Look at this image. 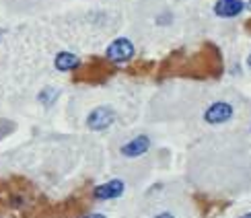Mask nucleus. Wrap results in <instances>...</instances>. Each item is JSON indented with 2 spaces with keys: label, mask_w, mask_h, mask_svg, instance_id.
<instances>
[{
  "label": "nucleus",
  "mask_w": 251,
  "mask_h": 218,
  "mask_svg": "<svg viewBox=\"0 0 251 218\" xmlns=\"http://www.w3.org/2000/svg\"><path fill=\"white\" fill-rule=\"evenodd\" d=\"M116 118H118L116 111L109 105H99L87 116V128L91 132H103L116 123Z\"/></svg>",
  "instance_id": "f257e3e1"
},
{
  "label": "nucleus",
  "mask_w": 251,
  "mask_h": 218,
  "mask_svg": "<svg viewBox=\"0 0 251 218\" xmlns=\"http://www.w3.org/2000/svg\"><path fill=\"white\" fill-rule=\"evenodd\" d=\"M136 54V49H134V44L128 39V37H118V39H113L107 51H105V56L109 62H116V64H124V62H130Z\"/></svg>",
  "instance_id": "f03ea898"
},
{
  "label": "nucleus",
  "mask_w": 251,
  "mask_h": 218,
  "mask_svg": "<svg viewBox=\"0 0 251 218\" xmlns=\"http://www.w3.org/2000/svg\"><path fill=\"white\" fill-rule=\"evenodd\" d=\"M233 116H235V107L228 101H214L204 111V121L210 123V126H221V123L231 121Z\"/></svg>",
  "instance_id": "7ed1b4c3"
},
{
  "label": "nucleus",
  "mask_w": 251,
  "mask_h": 218,
  "mask_svg": "<svg viewBox=\"0 0 251 218\" xmlns=\"http://www.w3.org/2000/svg\"><path fill=\"white\" fill-rule=\"evenodd\" d=\"M126 192V183L122 179H111V181H105L97 185L93 190V198L99 200V202H107V200H116Z\"/></svg>",
  "instance_id": "20e7f679"
},
{
  "label": "nucleus",
  "mask_w": 251,
  "mask_h": 218,
  "mask_svg": "<svg viewBox=\"0 0 251 218\" xmlns=\"http://www.w3.org/2000/svg\"><path fill=\"white\" fill-rule=\"evenodd\" d=\"M149 148H151V138L146 136V134H140V136H136V138L126 142L120 148V152L126 159H138V157H142V154L149 152Z\"/></svg>",
  "instance_id": "39448f33"
},
{
  "label": "nucleus",
  "mask_w": 251,
  "mask_h": 218,
  "mask_svg": "<svg viewBox=\"0 0 251 218\" xmlns=\"http://www.w3.org/2000/svg\"><path fill=\"white\" fill-rule=\"evenodd\" d=\"M245 2L243 0H218L214 4V13L223 19H233L243 13Z\"/></svg>",
  "instance_id": "423d86ee"
},
{
  "label": "nucleus",
  "mask_w": 251,
  "mask_h": 218,
  "mask_svg": "<svg viewBox=\"0 0 251 218\" xmlns=\"http://www.w3.org/2000/svg\"><path fill=\"white\" fill-rule=\"evenodd\" d=\"M54 66L60 72H70V70H76L80 66V60H78V56L70 54V51H60L54 60Z\"/></svg>",
  "instance_id": "0eeeda50"
},
{
  "label": "nucleus",
  "mask_w": 251,
  "mask_h": 218,
  "mask_svg": "<svg viewBox=\"0 0 251 218\" xmlns=\"http://www.w3.org/2000/svg\"><path fill=\"white\" fill-rule=\"evenodd\" d=\"M58 95H60V91H58V89H54V87H46V89L37 95V101H39V103H44V105H51V103L58 99Z\"/></svg>",
  "instance_id": "6e6552de"
},
{
  "label": "nucleus",
  "mask_w": 251,
  "mask_h": 218,
  "mask_svg": "<svg viewBox=\"0 0 251 218\" xmlns=\"http://www.w3.org/2000/svg\"><path fill=\"white\" fill-rule=\"evenodd\" d=\"M15 130V123H10V121H6V120H0V138H4V136H8L10 132Z\"/></svg>",
  "instance_id": "1a4fd4ad"
},
{
  "label": "nucleus",
  "mask_w": 251,
  "mask_h": 218,
  "mask_svg": "<svg viewBox=\"0 0 251 218\" xmlns=\"http://www.w3.org/2000/svg\"><path fill=\"white\" fill-rule=\"evenodd\" d=\"M154 218H175V216L171 212H161V214H156Z\"/></svg>",
  "instance_id": "9d476101"
},
{
  "label": "nucleus",
  "mask_w": 251,
  "mask_h": 218,
  "mask_svg": "<svg viewBox=\"0 0 251 218\" xmlns=\"http://www.w3.org/2000/svg\"><path fill=\"white\" fill-rule=\"evenodd\" d=\"M82 218H107V216H105V214H97V212H95V214H87V216H82Z\"/></svg>",
  "instance_id": "9b49d317"
},
{
  "label": "nucleus",
  "mask_w": 251,
  "mask_h": 218,
  "mask_svg": "<svg viewBox=\"0 0 251 218\" xmlns=\"http://www.w3.org/2000/svg\"><path fill=\"white\" fill-rule=\"evenodd\" d=\"M239 218H251V212H247V214H243V216H239Z\"/></svg>",
  "instance_id": "f8f14e48"
},
{
  "label": "nucleus",
  "mask_w": 251,
  "mask_h": 218,
  "mask_svg": "<svg viewBox=\"0 0 251 218\" xmlns=\"http://www.w3.org/2000/svg\"><path fill=\"white\" fill-rule=\"evenodd\" d=\"M247 64H249V68H251V54H249V58H247Z\"/></svg>",
  "instance_id": "ddd939ff"
},
{
  "label": "nucleus",
  "mask_w": 251,
  "mask_h": 218,
  "mask_svg": "<svg viewBox=\"0 0 251 218\" xmlns=\"http://www.w3.org/2000/svg\"><path fill=\"white\" fill-rule=\"evenodd\" d=\"M247 6H249V8H251V0H249V4H247Z\"/></svg>",
  "instance_id": "4468645a"
}]
</instances>
